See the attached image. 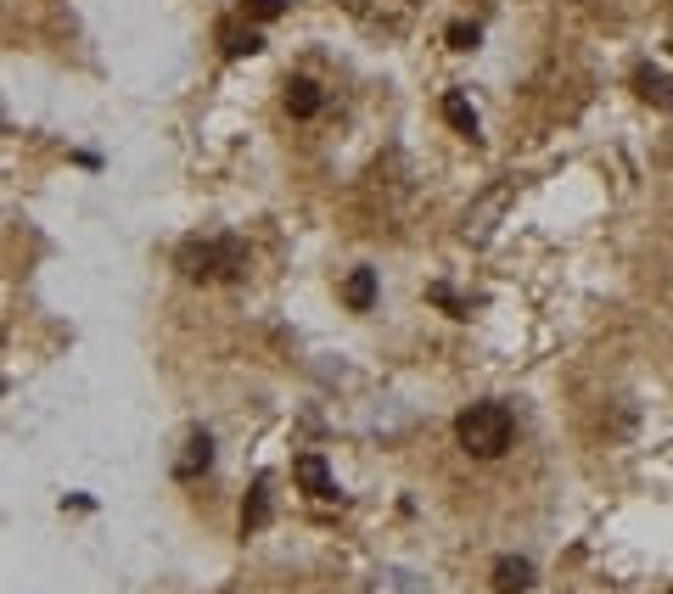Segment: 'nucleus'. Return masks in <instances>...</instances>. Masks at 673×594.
Masks as SVG:
<instances>
[{"label": "nucleus", "instance_id": "obj_9", "mask_svg": "<svg viewBox=\"0 0 673 594\" xmlns=\"http://www.w3.org/2000/svg\"><path fill=\"white\" fill-rule=\"evenodd\" d=\"M444 118L460 129V135H466V141H477V107L460 96V90H449V96H444Z\"/></svg>", "mask_w": 673, "mask_h": 594}, {"label": "nucleus", "instance_id": "obj_4", "mask_svg": "<svg viewBox=\"0 0 673 594\" xmlns=\"http://www.w3.org/2000/svg\"><path fill=\"white\" fill-rule=\"evenodd\" d=\"M292 477H298V488L309 499H331L337 494V488H331V471H326V460H320V454H298V460H292Z\"/></svg>", "mask_w": 673, "mask_h": 594}, {"label": "nucleus", "instance_id": "obj_5", "mask_svg": "<svg viewBox=\"0 0 673 594\" xmlns=\"http://www.w3.org/2000/svg\"><path fill=\"white\" fill-rule=\"evenodd\" d=\"M494 589H500V594H528L533 589V561H522V555L494 561Z\"/></svg>", "mask_w": 673, "mask_h": 594}, {"label": "nucleus", "instance_id": "obj_1", "mask_svg": "<svg viewBox=\"0 0 673 594\" xmlns=\"http://www.w3.org/2000/svg\"><path fill=\"white\" fill-rule=\"evenodd\" d=\"M180 275L197 286H214V281H236L247 269V247L236 236H208V241H186L180 247Z\"/></svg>", "mask_w": 673, "mask_h": 594}, {"label": "nucleus", "instance_id": "obj_14", "mask_svg": "<svg viewBox=\"0 0 673 594\" xmlns=\"http://www.w3.org/2000/svg\"><path fill=\"white\" fill-rule=\"evenodd\" d=\"M668 594H673V589H668Z\"/></svg>", "mask_w": 673, "mask_h": 594}, {"label": "nucleus", "instance_id": "obj_6", "mask_svg": "<svg viewBox=\"0 0 673 594\" xmlns=\"http://www.w3.org/2000/svg\"><path fill=\"white\" fill-rule=\"evenodd\" d=\"M343 303L354 314L371 309V303H376V269H354V275H348V281H343Z\"/></svg>", "mask_w": 673, "mask_h": 594}, {"label": "nucleus", "instance_id": "obj_12", "mask_svg": "<svg viewBox=\"0 0 673 594\" xmlns=\"http://www.w3.org/2000/svg\"><path fill=\"white\" fill-rule=\"evenodd\" d=\"M449 45H455V51H472V45H477V23H449Z\"/></svg>", "mask_w": 673, "mask_h": 594}, {"label": "nucleus", "instance_id": "obj_10", "mask_svg": "<svg viewBox=\"0 0 673 594\" xmlns=\"http://www.w3.org/2000/svg\"><path fill=\"white\" fill-rule=\"evenodd\" d=\"M634 90H640L645 101H657V107H673V85L662 79V73H651V68L634 73Z\"/></svg>", "mask_w": 673, "mask_h": 594}, {"label": "nucleus", "instance_id": "obj_3", "mask_svg": "<svg viewBox=\"0 0 673 594\" xmlns=\"http://www.w3.org/2000/svg\"><path fill=\"white\" fill-rule=\"evenodd\" d=\"M208 466H214V438H208V432H191V438H186V454L174 460V477H180V482H197Z\"/></svg>", "mask_w": 673, "mask_h": 594}, {"label": "nucleus", "instance_id": "obj_2", "mask_svg": "<svg viewBox=\"0 0 673 594\" xmlns=\"http://www.w3.org/2000/svg\"><path fill=\"white\" fill-rule=\"evenodd\" d=\"M455 438H460V449L477 454V460H500V454L511 449V438H516V421H511V410H505V404H494V398H488V404L460 410Z\"/></svg>", "mask_w": 673, "mask_h": 594}, {"label": "nucleus", "instance_id": "obj_13", "mask_svg": "<svg viewBox=\"0 0 673 594\" xmlns=\"http://www.w3.org/2000/svg\"><path fill=\"white\" fill-rule=\"evenodd\" d=\"M247 12L253 17H281L287 12V0H247Z\"/></svg>", "mask_w": 673, "mask_h": 594}, {"label": "nucleus", "instance_id": "obj_8", "mask_svg": "<svg viewBox=\"0 0 673 594\" xmlns=\"http://www.w3.org/2000/svg\"><path fill=\"white\" fill-rule=\"evenodd\" d=\"M264 522H270V482L258 477L253 494H247V505H242V533H258Z\"/></svg>", "mask_w": 673, "mask_h": 594}, {"label": "nucleus", "instance_id": "obj_7", "mask_svg": "<svg viewBox=\"0 0 673 594\" xmlns=\"http://www.w3.org/2000/svg\"><path fill=\"white\" fill-rule=\"evenodd\" d=\"M320 101H326V96H320L315 79H292V85H287V113H292V118H315Z\"/></svg>", "mask_w": 673, "mask_h": 594}, {"label": "nucleus", "instance_id": "obj_11", "mask_svg": "<svg viewBox=\"0 0 673 594\" xmlns=\"http://www.w3.org/2000/svg\"><path fill=\"white\" fill-rule=\"evenodd\" d=\"M219 40H225V57H253L258 51V34L253 29H236V23H219Z\"/></svg>", "mask_w": 673, "mask_h": 594}]
</instances>
